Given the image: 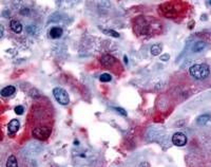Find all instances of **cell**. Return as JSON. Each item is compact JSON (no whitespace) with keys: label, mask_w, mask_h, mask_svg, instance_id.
Here are the masks:
<instances>
[{"label":"cell","mask_w":211,"mask_h":167,"mask_svg":"<svg viewBox=\"0 0 211 167\" xmlns=\"http://www.w3.org/2000/svg\"><path fill=\"white\" fill-rule=\"evenodd\" d=\"M100 64L101 66H104V68L110 70V72L114 73L116 75L122 74V64H120V61L116 57L111 55V54H104L100 57Z\"/></svg>","instance_id":"cell-4"},{"label":"cell","mask_w":211,"mask_h":167,"mask_svg":"<svg viewBox=\"0 0 211 167\" xmlns=\"http://www.w3.org/2000/svg\"><path fill=\"white\" fill-rule=\"evenodd\" d=\"M210 118H211L210 114H203V115L198 116V120H196V123L198 125H206L210 121Z\"/></svg>","instance_id":"cell-13"},{"label":"cell","mask_w":211,"mask_h":167,"mask_svg":"<svg viewBox=\"0 0 211 167\" xmlns=\"http://www.w3.org/2000/svg\"><path fill=\"white\" fill-rule=\"evenodd\" d=\"M160 51H162V47H160V45H153V46L151 47V54H152L153 56L160 55Z\"/></svg>","instance_id":"cell-15"},{"label":"cell","mask_w":211,"mask_h":167,"mask_svg":"<svg viewBox=\"0 0 211 167\" xmlns=\"http://www.w3.org/2000/svg\"><path fill=\"white\" fill-rule=\"evenodd\" d=\"M20 127V123L19 121L17 120H12L10 123H9V132L10 133H16L18 130H19Z\"/></svg>","instance_id":"cell-8"},{"label":"cell","mask_w":211,"mask_h":167,"mask_svg":"<svg viewBox=\"0 0 211 167\" xmlns=\"http://www.w3.org/2000/svg\"><path fill=\"white\" fill-rule=\"evenodd\" d=\"M114 110L116 112H118L119 114H122V116H127V111L122 108H119V107H114Z\"/></svg>","instance_id":"cell-17"},{"label":"cell","mask_w":211,"mask_h":167,"mask_svg":"<svg viewBox=\"0 0 211 167\" xmlns=\"http://www.w3.org/2000/svg\"><path fill=\"white\" fill-rule=\"evenodd\" d=\"M133 30L138 36H151L160 32V22L155 18L141 16L134 20Z\"/></svg>","instance_id":"cell-2"},{"label":"cell","mask_w":211,"mask_h":167,"mask_svg":"<svg viewBox=\"0 0 211 167\" xmlns=\"http://www.w3.org/2000/svg\"><path fill=\"white\" fill-rule=\"evenodd\" d=\"M124 57H125V58H124V59H125V63L128 64V57H127V56H124Z\"/></svg>","instance_id":"cell-21"},{"label":"cell","mask_w":211,"mask_h":167,"mask_svg":"<svg viewBox=\"0 0 211 167\" xmlns=\"http://www.w3.org/2000/svg\"><path fill=\"white\" fill-rule=\"evenodd\" d=\"M111 80H112V77H111V75L108 74V73L101 74L100 76V82H103V83H108V82H110Z\"/></svg>","instance_id":"cell-16"},{"label":"cell","mask_w":211,"mask_h":167,"mask_svg":"<svg viewBox=\"0 0 211 167\" xmlns=\"http://www.w3.org/2000/svg\"><path fill=\"white\" fill-rule=\"evenodd\" d=\"M169 58H170V56H169V54H164V55L160 56V59L164 61H166V60H169Z\"/></svg>","instance_id":"cell-20"},{"label":"cell","mask_w":211,"mask_h":167,"mask_svg":"<svg viewBox=\"0 0 211 167\" xmlns=\"http://www.w3.org/2000/svg\"><path fill=\"white\" fill-rule=\"evenodd\" d=\"M62 33H63V31L61 28L54 27L50 30V36H51L52 38H54V39H57V38L62 36Z\"/></svg>","instance_id":"cell-9"},{"label":"cell","mask_w":211,"mask_h":167,"mask_svg":"<svg viewBox=\"0 0 211 167\" xmlns=\"http://www.w3.org/2000/svg\"><path fill=\"white\" fill-rule=\"evenodd\" d=\"M11 29L14 33L19 34V33H21V31H22V25H21V23L18 20H12L11 21Z\"/></svg>","instance_id":"cell-11"},{"label":"cell","mask_w":211,"mask_h":167,"mask_svg":"<svg viewBox=\"0 0 211 167\" xmlns=\"http://www.w3.org/2000/svg\"><path fill=\"white\" fill-rule=\"evenodd\" d=\"M23 112H24V108H23L22 106H17L15 108V113L18 114V115H21V114H23Z\"/></svg>","instance_id":"cell-18"},{"label":"cell","mask_w":211,"mask_h":167,"mask_svg":"<svg viewBox=\"0 0 211 167\" xmlns=\"http://www.w3.org/2000/svg\"><path fill=\"white\" fill-rule=\"evenodd\" d=\"M53 95H54V97H55L56 101H57L60 105L66 106V105H68L69 103H70V97H69L68 92L66 91L65 89H62V88H59V87L54 88Z\"/></svg>","instance_id":"cell-6"},{"label":"cell","mask_w":211,"mask_h":167,"mask_svg":"<svg viewBox=\"0 0 211 167\" xmlns=\"http://www.w3.org/2000/svg\"><path fill=\"white\" fill-rule=\"evenodd\" d=\"M105 33H107V34H109V35H112V36H114V37H119V34H118L117 32H115L114 30H105Z\"/></svg>","instance_id":"cell-19"},{"label":"cell","mask_w":211,"mask_h":167,"mask_svg":"<svg viewBox=\"0 0 211 167\" xmlns=\"http://www.w3.org/2000/svg\"><path fill=\"white\" fill-rule=\"evenodd\" d=\"M187 10V3L183 1H167L160 4L158 13L168 18H176L182 16Z\"/></svg>","instance_id":"cell-3"},{"label":"cell","mask_w":211,"mask_h":167,"mask_svg":"<svg viewBox=\"0 0 211 167\" xmlns=\"http://www.w3.org/2000/svg\"><path fill=\"white\" fill-rule=\"evenodd\" d=\"M6 167H18L17 159L14 156H10L6 161Z\"/></svg>","instance_id":"cell-14"},{"label":"cell","mask_w":211,"mask_h":167,"mask_svg":"<svg viewBox=\"0 0 211 167\" xmlns=\"http://www.w3.org/2000/svg\"><path fill=\"white\" fill-rule=\"evenodd\" d=\"M15 91H16V88L14 87V86H8V87L3 88V89L1 90V95L4 97H9Z\"/></svg>","instance_id":"cell-12"},{"label":"cell","mask_w":211,"mask_h":167,"mask_svg":"<svg viewBox=\"0 0 211 167\" xmlns=\"http://www.w3.org/2000/svg\"><path fill=\"white\" fill-rule=\"evenodd\" d=\"M187 141H188L187 137L182 132L174 133L173 137H172V143L175 145V146H179V147L185 146V145L187 144Z\"/></svg>","instance_id":"cell-7"},{"label":"cell","mask_w":211,"mask_h":167,"mask_svg":"<svg viewBox=\"0 0 211 167\" xmlns=\"http://www.w3.org/2000/svg\"><path fill=\"white\" fill-rule=\"evenodd\" d=\"M189 72L192 77L196 78V80H205L210 74V69L206 64H195V65L191 66Z\"/></svg>","instance_id":"cell-5"},{"label":"cell","mask_w":211,"mask_h":167,"mask_svg":"<svg viewBox=\"0 0 211 167\" xmlns=\"http://www.w3.org/2000/svg\"><path fill=\"white\" fill-rule=\"evenodd\" d=\"M206 44L204 41H198L192 46V52L193 53H201L205 50Z\"/></svg>","instance_id":"cell-10"},{"label":"cell","mask_w":211,"mask_h":167,"mask_svg":"<svg viewBox=\"0 0 211 167\" xmlns=\"http://www.w3.org/2000/svg\"><path fill=\"white\" fill-rule=\"evenodd\" d=\"M33 138L44 141L51 135L53 126V110L52 106L43 102L36 103L32 106L28 118Z\"/></svg>","instance_id":"cell-1"}]
</instances>
